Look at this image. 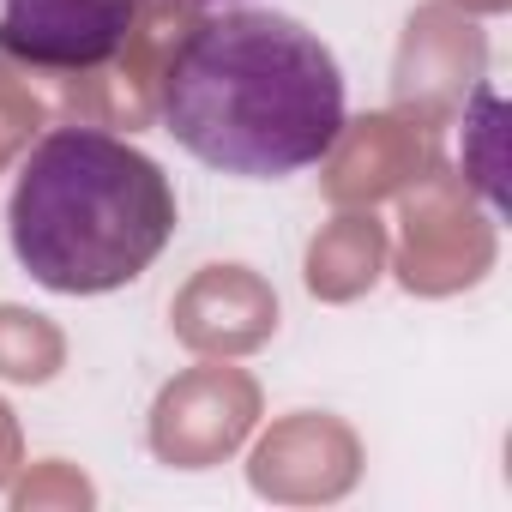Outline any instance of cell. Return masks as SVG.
<instances>
[{
  "mask_svg": "<svg viewBox=\"0 0 512 512\" xmlns=\"http://www.w3.org/2000/svg\"><path fill=\"white\" fill-rule=\"evenodd\" d=\"M476 67H482V37H476V25L452 19L446 7H428V13L410 19V43H404V61H398L404 97L452 103L458 91H470Z\"/></svg>",
  "mask_w": 512,
  "mask_h": 512,
  "instance_id": "ba28073f",
  "label": "cell"
},
{
  "mask_svg": "<svg viewBox=\"0 0 512 512\" xmlns=\"http://www.w3.org/2000/svg\"><path fill=\"white\" fill-rule=\"evenodd\" d=\"M380 260H386V229L374 217H338L308 247V290L326 302H350L380 278Z\"/></svg>",
  "mask_w": 512,
  "mask_h": 512,
  "instance_id": "9c48e42d",
  "label": "cell"
},
{
  "mask_svg": "<svg viewBox=\"0 0 512 512\" xmlns=\"http://www.w3.org/2000/svg\"><path fill=\"white\" fill-rule=\"evenodd\" d=\"M253 410H260V392H253L247 374H235V368H193L187 380H175L157 398L151 446H157V458H169L181 470H205L247 434Z\"/></svg>",
  "mask_w": 512,
  "mask_h": 512,
  "instance_id": "277c9868",
  "label": "cell"
},
{
  "mask_svg": "<svg viewBox=\"0 0 512 512\" xmlns=\"http://www.w3.org/2000/svg\"><path fill=\"white\" fill-rule=\"evenodd\" d=\"M272 326L278 296L247 266H205L175 302V332L199 350H253Z\"/></svg>",
  "mask_w": 512,
  "mask_h": 512,
  "instance_id": "5b68a950",
  "label": "cell"
},
{
  "mask_svg": "<svg viewBox=\"0 0 512 512\" xmlns=\"http://www.w3.org/2000/svg\"><path fill=\"white\" fill-rule=\"evenodd\" d=\"M13 253L55 296L133 284L175 235L169 175L103 127H55L31 145L13 187Z\"/></svg>",
  "mask_w": 512,
  "mask_h": 512,
  "instance_id": "7a4b0ae2",
  "label": "cell"
},
{
  "mask_svg": "<svg viewBox=\"0 0 512 512\" xmlns=\"http://www.w3.org/2000/svg\"><path fill=\"white\" fill-rule=\"evenodd\" d=\"M169 7H211V0H169Z\"/></svg>",
  "mask_w": 512,
  "mask_h": 512,
  "instance_id": "7c38bea8",
  "label": "cell"
},
{
  "mask_svg": "<svg viewBox=\"0 0 512 512\" xmlns=\"http://www.w3.org/2000/svg\"><path fill=\"white\" fill-rule=\"evenodd\" d=\"M61 368V332L25 308H0V374L7 380H49Z\"/></svg>",
  "mask_w": 512,
  "mask_h": 512,
  "instance_id": "30bf717a",
  "label": "cell"
},
{
  "mask_svg": "<svg viewBox=\"0 0 512 512\" xmlns=\"http://www.w3.org/2000/svg\"><path fill=\"white\" fill-rule=\"evenodd\" d=\"M157 109L181 151L241 181H284L332 157L344 73L290 13H205L157 73Z\"/></svg>",
  "mask_w": 512,
  "mask_h": 512,
  "instance_id": "6da1fadb",
  "label": "cell"
},
{
  "mask_svg": "<svg viewBox=\"0 0 512 512\" xmlns=\"http://www.w3.org/2000/svg\"><path fill=\"white\" fill-rule=\"evenodd\" d=\"M332 175L326 193L332 199H380L392 187H404L416 169H428V133H416L398 115H368L356 127H344L332 139Z\"/></svg>",
  "mask_w": 512,
  "mask_h": 512,
  "instance_id": "52a82bcc",
  "label": "cell"
},
{
  "mask_svg": "<svg viewBox=\"0 0 512 512\" xmlns=\"http://www.w3.org/2000/svg\"><path fill=\"white\" fill-rule=\"evenodd\" d=\"M151 0H0V55L37 73H97L127 55Z\"/></svg>",
  "mask_w": 512,
  "mask_h": 512,
  "instance_id": "3957f363",
  "label": "cell"
},
{
  "mask_svg": "<svg viewBox=\"0 0 512 512\" xmlns=\"http://www.w3.org/2000/svg\"><path fill=\"white\" fill-rule=\"evenodd\" d=\"M488 266V229L458 205L452 181L410 199V241H404V284L410 290H452Z\"/></svg>",
  "mask_w": 512,
  "mask_h": 512,
  "instance_id": "8992f818",
  "label": "cell"
},
{
  "mask_svg": "<svg viewBox=\"0 0 512 512\" xmlns=\"http://www.w3.org/2000/svg\"><path fill=\"white\" fill-rule=\"evenodd\" d=\"M19 470V428H13V410L0 404V482Z\"/></svg>",
  "mask_w": 512,
  "mask_h": 512,
  "instance_id": "8fae6325",
  "label": "cell"
}]
</instances>
